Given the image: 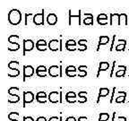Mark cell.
Returning <instances> with one entry per match:
<instances>
[{"label": "cell", "mask_w": 129, "mask_h": 121, "mask_svg": "<svg viewBox=\"0 0 129 121\" xmlns=\"http://www.w3.org/2000/svg\"><path fill=\"white\" fill-rule=\"evenodd\" d=\"M8 22L14 26H17L22 22V12L19 9H11L7 14Z\"/></svg>", "instance_id": "obj_1"}, {"label": "cell", "mask_w": 129, "mask_h": 121, "mask_svg": "<svg viewBox=\"0 0 129 121\" xmlns=\"http://www.w3.org/2000/svg\"><path fill=\"white\" fill-rule=\"evenodd\" d=\"M19 92H20V89L18 87H11L8 89L7 93L9 94V98L7 100V102L11 104L18 103L20 101V95L17 94Z\"/></svg>", "instance_id": "obj_2"}, {"label": "cell", "mask_w": 129, "mask_h": 121, "mask_svg": "<svg viewBox=\"0 0 129 121\" xmlns=\"http://www.w3.org/2000/svg\"><path fill=\"white\" fill-rule=\"evenodd\" d=\"M36 96L32 92L30 91H25L22 93V107H26L27 104L33 102V101L35 100Z\"/></svg>", "instance_id": "obj_3"}, {"label": "cell", "mask_w": 129, "mask_h": 121, "mask_svg": "<svg viewBox=\"0 0 129 121\" xmlns=\"http://www.w3.org/2000/svg\"><path fill=\"white\" fill-rule=\"evenodd\" d=\"M35 44L36 43H34V41L30 39L23 40L22 41V56H25L27 52L31 51L35 48Z\"/></svg>", "instance_id": "obj_4"}, {"label": "cell", "mask_w": 129, "mask_h": 121, "mask_svg": "<svg viewBox=\"0 0 129 121\" xmlns=\"http://www.w3.org/2000/svg\"><path fill=\"white\" fill-rule=\"evenodd\" d=\"M35 75V69L32 66H23L22 70V81L25 82L27 78H30Z\"/></svg>", "instance_id": "obj_5"}, {"label": "cell", "mask_w": 129, "mask_h": 121, "mask_svg": "<svg viewBox=\"0 0 129 121\" xmlns=\"http://www.w3.org/2000/svg\"><path fill=\"white\" fill-rule=\"evenodd\" d=\"M44 13L45 10L42 9V11L40 13H37L33 15V23L37 26H40V25H44Z\"/></svg>", "instance_id": "obj_6"}, {"label": "cell", "mask_w": 129, "mask_h": 121, "mask_svg": "<svg viewBox=\"0 0 129 121\" xmlns=\"http://www.w3.org/2000/svg\"><path fill=\"white\" fill-rule=\"evenodd\" d=\"M48 49H50L53 52L56 51H60L61 50V46H60V40L57 39H52L48 41Z\"/></svg>", "instance_id": "obj_7"}, {"label": "cell", "mask_w": 129, "mask_h": 121, "mask_svg": "<svg viewBox=\"0 0 129 121\" xmlns=\"http://www.w3.org/2000/svg\"><path fill=\"white\" fill-rule=\"evenodd\" d=\"M48 100L49 102L56 104V103H60V92L54 91L50 92L48 96Z\"/></svg>", "instance_id": "obj_8"}, {"label": "cell", "mask_w": 129, "mask_h": 121, "mask_svg": "<svg viewBox=\"0 0 129 121\" xmlns=\"http://www.w3.org/2000/svg\"><path fill=\"white\" fill-rule=\"evenodd\" d=\"M48 74L50 77H59L60 76V67L56 65H53L48 67Z\"/></svg>", "instance_id": "obj_9"}, {"label": "cell", "mask_w": 129, "mask_h": 121, "mask_svg": "<svg viewBox=\"0 0 129 121\" xmlns=\"http://www.w3.org/2000/svg\"><path fill=\"white\" fill-rule=\"evenodd\" d=\"M35 47H36L37 50L39 51H46L48 48V43L44 39H40V40L36 41Z\"/></svg>", "instance_id": "obj_10"}, {"label": "cell", "mask_w": 129, "mask_h": 121, "mask_svg": "<svg viewBox=\"0 0 129 121\" xmlns=\"http://www.w3.org/2000/svg\"><path fill=\"white\" fill-rule=\"evenodd\" d=\"M109 25H113L114 24V22H116V23L120 26L121 24V14H117V13H115V14H109Z\"/></svg>", "instance_id": "obj_11"}, {"label": "cell", "mask_w": 129, "mask_h": 121, "mask_svg": "<svg viewBox=\"0 0 129 121\" xmlns=\"http://www.w3.org/2000/svg\"><path fill=\"white\" fill-rule=\"evenodd\" d=\"M76 46H77V43L75 40H68L66 41L64 43V47H66V49L68 51H75L77 49L76 48Z\"/></svg>", "instance_id": "obj_12"}, {"label": "cell", "mask_w": 129, "mask_h": 121, "mask_svg": "<svg viewBox=\"0 0 129 121\" xmlns=\"http://www.w3.org/2000/svg\"><path fill=\"white\" fill-rule=\"evenodd\" d=\"M96 20H97V22H98L99 24H101V25H102V26H104V25H107V24L109 23L108 14H104V13H101V14H98Z\"/></svg>", "instance_id": "obj_13"}, {"label": "cell", "mask_w": 129, "mask_h": 121, "mask_svg": "<svg viewBox=\"0 0 129 121\" xmlns=\"http://www.w3.org/2000/svg\"><path fill=\"white\" fill-rule=\"evenodd\" d=\"M35 74L38 77H46L48 74V69L45 66H39L35 69Z\"/></svg>", "instance_id": "obj_14"}, {"label": "cell", "mask_w": 129, "mask_h": 121, "mask_svg": "<svg viewBox=\"0 0 129 121\" xmlns=\"http://www.w3.org/2000/svg\"><path fill=\"white\" fill-rule=\"evenodd\" d=\"M77 68L75 66H68L67 68L64 69V74L68 77H75L76 76Z\"/></svg>", "instance_id": "obj_15"}, {"label": "cell", "mask_w": 129, "mask_h": 121, "mask_svg": "<svg viewBox=\"0 0 129 121\" xmlns=\"http://www.w3.org/2000/svg\"><path fill=\"white\" fill-rule=\"evenodd\" d=\"M47 22L48 23V25H55L57 22V15H56L55 13H49L47 16Z\"/></svg>", "instance_id": "obj_16"}, {"label": "cell", "mask_w": 129, "mask_h": 121, "mask_svg": "<svg viewBox=\"0 0 129 121\" xmlns=\"http://www.w3.org/2000/svg\"><path fill=\"white\" fill-rule=\"evenodd\" d=\"M109 67H110V65H109V63L107 62V61H102V62L100 63L99 68H98V73H97V78H99L100 77V74H101V72L109 70Z\"/></svg>", "instance_id": "obj_17"}, {"label": "cell", "mask_w": 129, "mask_h": 121, "mask_svg": "<svg viewBox=\"0 0 129 121\" xmlns=\"http://www.w3.org/2000/svg\"><path fill=\"white\" fill-rule=\"evenodd\" d=\"M66 101L68 103H75L77 101L76 99V93L75 92H68L66 93Z\"/></svg>", "instance_id": "obj_18"}, {"label": "cell", "mask_w": 129, "mask_h": 121, "mask_svg": "<svg viewBox=\"0 0 129 121\" xmlns=\"http://www.w3.org/2000/svg\"><path fill=\"white\" fill-rule=\"evenodd\" d=\"M109 93H110V91H109V88L102 87V88L100 89L99 94H98V98H97V104H98V103H100L101 98H102V97H107L108 95L109 94Z\"/></svg>", "instance_id": "obj_19"}, {"label": "cell", "mask_w": 129, "mask_h": 121, "mask_svg": "<svg viewBox=\"0 0 129 121\" xmlns=\"http://www.w3.org/2000/svg\"><path fill=\"white\" fill-rule=\"evenodd\" d=\"M48 96L45 92H38L36 93V101L39 103H46Z\"/></svg>", "instance_id": "obj_20"}, {"label": "cell", "mask_w": 129, "mask_h": 121, "mask_svg": "<svg viewBox=\"0 0 129 121\" xmlns=\"http://www.w3.org/2000/svg\"><path fill=\"white\" fill-rule=\"evenodd\" d=\"M85 18L83 19V24L84 25H93V14L91 13H85Z\"/></svg>", "instance_id": "obj_21"}, {"label": "cell", "mask_w": 129, "mask_h": 121, "mask_svg": "<svg viewBox=\"0 0 129 121\" xmlns=\"http://www.w3.org/2000/svg\"><path fill=\"white\" fill-rule=\"evenodd\" d=\"M109 42V36H104V35L101 36V37H100V39H99V43H98V46H97V51L100 50V48H101V46H102V45H107Z\"/></svg>", "instance_id": "obj_22"}, {"label": "cell", "mask_w": 129, "mask_h": 121, "mask_svg": "<svg viewBox=\"0 0 129 121\" xmlns=\"http://www.w3.org/2000/svg\"><path fill=\"white\" fill-rule=\"evenodd\" d=\"M119 70H117L115 73V76L119 78V77H125V72H126V67L125 66H118Z\"/></svg>", "instance_id": "obj_23"}, {"label": "cell", "mask_w": 129, "mask_h": 121, "mask_svg": "<svg viewBox=\"0 0 129 121\" xmlns=\"http://www.w3.org/2000/svg\"><path fill=\"white\" fill-rule=\"evenodd\" d=\"M78 50L79 51H85L87 50V48H88V47H87V40H85V39H81V40H78Z\"/></svg>", "instance_id": "obj_24"}, {"label": "cell", "mask_w": 129, "mask_h": 121, "mask_svg": "<svg viewBox=\"0 0 129 121\" xmlns=\"http://www.w3.org/2000/svg\"><path fill=\"white\" fill-rule=\"evenodd\" d=\"M87 69H88L87 66H79V67L77 68V71H78L77 75L79 77H85L87 75Z\"/></svg>", "instance_id": "obj_25"}, {"label": "cell", "mask_w": 129, "mask_h": 121, "mask_svg": "<svg viewBox=\"0 0 129 121\" xmlns=\"http://www.w3.org/2000/svg\"><path fill=\"white\" fill-rule=\"evenodd\" d=\"M119 43L118 45H117L115 48V50L119 52V51H125V46H126V40H118Z\"/></svg>", "instance_id": "obj_26"}, {"label": "cell", "mask_w": 129, "mask_h": 121, "mask_svg": "<svg viewBox=\"0 0 129 121\" xmlns=\"http://www.w3.org/2000/svg\"><path fill=\"white\" fill-rule=\"evenodd\" d=\"M87 92H79L78 93V102L79 103H85L87 101H88V99H87Z\"/></svg>", "instance_id": "obj_27"}, {"label": "cell", "mask_w": 129, "mask_h": 121, "mask_svg": "<svg viewBox=\"0 0 129 121\" xmlns=\"http://www.w3.org/2000/svg\"><path fill=\"white\" fill-rule=\"evenodd\" d=\"M19 117H20V115H19L18 112H10L7 115V118L8 121H20L19 120Z\"/></svg>", "instance_id": "obj_28"}, {"label": "cell", "mask_w": 129, "mask_h": 121, "mask_svg": "<svg viewBox=\"0 0 129 121\" xmlns=\"http://www.w3.org/2000/svg\"><path fill=\"white\" fill-rule=\"evenodd\" d=\"M69 22H68V24L69 25H71L72 24V19L75 18V17H76V18L79 19V21H80V24H81V10H79L78 12H77L76 14H74L72 13V10H69Z\"/></svg>", "instance_id": "obj_29"}, {"label": "cell", "mask_w": 129, "mask_h": 121, "mask_svg": "<svg viewBox=\"0 0 129 121\" xmlns=\"http://www.w3.org/2000/svg\"><path fill=\"white\" fill-rule=\"evenodd\" d=\"M120 93V96H118L117 99L115 100L116 103H125V98H126V93L125 92H118Z\"/></svg>", "instance_id": "obj_30"}, {"label": "cell", "mask_w": 129, "mask_h": 121, "mask_svg": "<svg viewBox=\"0 0 129 121\" xmlns=\"http://www.w3.org/2000/svg\"><path fill=\"white\" fill-rule=\"evenodd\" d=\"M20 74H21V72L18 68L17 69H9L7 72L8 77H17L20 75Z\"/></svg>", "instance_id": "obj_31"}, {"label": "cell", "mask_w": 129, "mask_h": 121, "mask_svg": "<svg viewBox=\"0 0 129 121\" xmlns=\"http://www.w3.org/2000/svg\"><path fill=\"white\" fill-rule=\"evenodd\" d=\"M19 66H20V63L16 60H12L7 64L8 69H17Z\"/></svg>", "instance_id": "obj_32"}, {"label": "cell", "mask_w": 129, "mask_h": 121, "mask_svg": "<svg viewBox=\"0 0 129 121\" xmlns=\"http://www.w3.org/2000/svg\"><path fill=\"white\" fill-rule=\"evenodd\" d=\"M20 39V37L18 35L16 34H13V35H10V36L8 37V43L9 44H12V43H18V40Z\"/></svg>", "instance_id": "obj_33"}, {"label": "cell", "mask_w": 129, "mask_h": 121, "mask_svg": "<svg viewBox=\"0 0 129 121\" xmlns=\"http://www.w3.org/2000/svg\"><path fill=\"white\" fill-rule=\"evenodd\" d=\"M20 48H21V46L19 43H12V44H9L7 49L9 51H12L13 52V51H17Z\"/></svg>", "instance_id": "obj_34"}, {"label": "cell", "mask_w": 129, "mask_h": 121, "mask_svg": "<svg viewBox=\"0 0 129 121\" xmlns=\"http://www.w3.org/2000/svg\"><path fill=\"white\" fill-rule=\"evenodd\" d=\"M110 117L109 113H106V112H103V113H101L99 116V119L98 121H108Z\"/></svg>", "instance_id": "obj_35"}, {"label": "cell", "mask_w": 129, "mask_h": 121, "mask_svg": "<svg viewBox=\"0 0 129 121\" xmlns=\"http://www.w3.org/2000/svg\"><path fill=\"white\" fill-rule=\"evenodd\" d=\"M122 22H123V23L125 24V26H127V25H128V19H127V14H125V13H121V23H122Z\"/></svg>", "instance_id": "obj_36"}, {"label": "cell", "mask_w": 129, "mask_h": 121, "mask_svg": "<svg viewBox=\"0 0 129 121\" xmlns=\"http://www.w3.org/2000/svg\"><path fill=\"white\" fill-rule=\"evenodd\" d=\"M48 121H60V117L57 116H52L48 119Z\"/></svg>", "instance_id": "obj_37"}, {"label": "cell", "mask_w": 129, "mask_h": 121, "mask_svg": "<svg viewBox=\"0 0 129 121\" xmlns=\"http://www.w3.org/2000/svg\"><path fill=\"white\" fill-rule=\"evenodd\" d=\"M115 40H116V34H114V35H113L112 41H111V46H110V48H109V51H113V49H114V44H115Z\"/></svg>", "instance_id": "obj_38"}, {"label": "cell", "mask_w": 129, "mask_h": 121, "mask_svg": "<svg viewBox=\"0 0 129 121\" xmlns=\"http://www.w3.org/2000/svg\"><path fill=\"white\" fill-rule=\"evenodd\" d=\"M116 63L117 61H113V64H112V67H111V72H110V75H109V77H113V74H114V70H115V66H116Z\"/></svg>", "instance_id": "obj_39"}, {"label": "cell", "mask_w": 129, "mask_h": 121, "mask_svg": "<svg viewBox=\"0 0 129 121\" xmlns=\"http://www.w3.org/2000/svg\"><path fill=\"white\" fill-rule=\"evenodd\" d=\"M116 90H117V88H116V87H114V88H113V90H112V94H111V97H110V101H109V102H110V103H113V101H114V95H115Z\"/></svg>", "instance_id": "obj_40"}, {"label": "cell", "mask_w": 129, "mask_h": 121, "mask_svg": "<svg viewBox=\"0 0 129 121\" xmlns=\"http://www.w3.org/2000/svg\"><path fill=\"white\" fill-rule=\"evenodd\" d=\"M22 121H35L34 118L32 117H30V116H29V117H25L24 116L23 117H22Z\"/></svg>", "instance_id": "obj_41"}, {"label": "cell", "mask_w": 129, "mask_h": 121, "mask_svg": "<svg viewBox=\"0 0 129 121\" xmlns=\"http://www.w3.org/2000/svg\"><path fill=\"white\" fill-rule=\"evenodd\" d=\"M30 15H32V14L31 13H27V14H25V19H24V24L25 25H27L28 24V16H30Z\"/></svg>", "instance_id": "obj_42"}, {"label": "cell", "mask_w": 129, "mask_h": 121, "mask_svg": "<svg viewBox=\"0 0 129 121\" xmlns=\"http://www.w3.org/2000/svg\"><path fill=\"white\" fill-rule=\"evenodd\" d=\"M87 119H88V117L85 116H81L77 118V121H87Z\"/></svg>", "instance_id": "obj_43"}, {"label": "cell", "mask_w": 129, "mask_h": 121, "mask_svg": "<svg viewBox=\"0 0 129 121\" xmlns=\"http://www.w3.org/2000/svg\"><path fill=\"white\" fill-rule=\"evenodd\" d=\"M64 121H77V119L75 118V117H72V116H71V117H67V118H66V120H64Z\"/></svg>", "instance_id": "obj_44"}, {"label": "cell", "mask_w": 129, "mask_h": 121, "mask_svg": "<svg viewBox=\"0 0 129 121\" xmlns=\"http://www.w3.org/2000/svg\"><path fill=\"white\" fill-rule=\"evenodd\" d=\"M36 121H48V120H47V118L45 117H39L36 119Z\"/></svg>", "instance_id": "obj_45"}, {"label": "cell", "mask_w": 129, "mask_h": 121, "mask_svg": "<svg viewBox=\"0 0 129 121\" xmlns=\"http://www.w3.org/2000/svg\"><path fill=\"white\" fill-rule=\"evenodd\" d=\"M118 120L117 121H126V117H118Z\"/></svg>", "instance_id": "obj_46"}, {"label": "cell", "mask_w": 129, "mask_h": 121, "mask_svg": "<svg viewBox=\"0 0 129 121\" xmlns=\"http://www.w3.org/2000/svg\"><path fill=\"white\" fill-rule=\"evenodd\" d=\"M60 67V76L59 77H62L63 76V67L62 66H59Z\"/></svg>", "instance_id": "obj_47"}, {"label": "cell", "mask_w": 129, "mask_h": 121, "mask_svg": "<svg viewBox=\"0 0 129 121\" xmlns=\"http://www.w3.org/2000/svg\"><path fill=\"white\" fill-rule=\"evenodd\" d=\"M116 114H117V112H113V117H112V119H111V121H115V117H116Z\"/></svg>", "instance_id": "obj_48"}, {"label": "cell", "mask_w": 129, "mask_h": 121, "mask_svg": "<svg viewBox=\"0 0 129 121\" xmlns=\"http://www.w3.org/2000/svg\"><path fill=\"white\" fill-rule=\"evenodd\" d=\"M60 121H63V117H60Z\"/></svg>", "instance_id": "obj_49"}, {"label": "cell", "mask_w": 129, "mask_h": 121, "mask_svg": "<svg viewBox=\"0 0 129 121\" xmlns=\"http://www.w3.org/2000/svg\"><path fill=\"white\" fill-rule=\"evenodd\" d=\"M128 77H129V75H128Z\"/></svg>", "instance_id": "obj_50"}]
</instances>
